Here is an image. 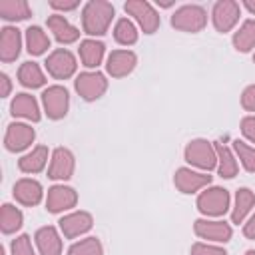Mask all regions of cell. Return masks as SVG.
<instances>
[{"label": "cell", "mask_w": 255, "mask_h": 255, "mask_svg": "<svg viewBox=\"0 0 255 255\" xmlns=\"http://www.w3.org/2000/svg\"><path fill=\"white\" fill-rule=\"evenodd\" d=\"M114 18V6L104 0H92L84 6L82 12V24L84 32L92 36H102L108 32V26Z\"/></svg>", "instance_id": "6da1fadb"}, {"label": "cell", "mask_w": 255, "mask_h": 255, "mask_svg": "<svg viewBox=\"0 0 255 255\" xmlns=\"http://www.w3.org/2000/svg\"><path fill=\"white\" fill-rule=\"evenodd\" d=\"M205 22H207V14L197 4L181 6L171 16V26L181 30V32H199V30H203Z\"/></svg>", "instance_id": "7a4b0ae2"}, {"label": "cell", "mask_w": 255, "mask_h": 255, "mask_svg": "<svg viewBox=\"0 0 255 255\" xmlns=\"http://www.w3.org/2000/svg\"><path fill=\"white\" fill-rule=\"evenodd\" d=\"M185 161H189L195 167L201 169H213L217 163V153L213 143H209L207 139H193L187 143L185 147Z\"/></svg>", "instance_id": "3957f363"}, {"label": "cell", "mask_w": 255, "mask_h": 255, "mask_svg": "<svg viewBox=\"0 0 255 255\" xmlns=\"http://www.w3.org/2000/svg\"><path fill=\"white\" fill-rule=\"evenodd\" d=\"M229 207V191L223 187H209L199 193L197 209L205 215H223Z\"/></svg>", "instance_id": "277c9868"}, {"label": "cell", "mask_w": 255, "mask_h": 255, "mask_svg": "<svg viewBox=\"0 0 255 255\" xmlns=\"http://www.w3.org/2000/svg\"><path fill=\"white\" fill-rule=\"evenodd\" d=\"M124 10L131 14L137 24L143 28L145 34H153L159 28V14L153 10V6L145 0H129L124 4Z\"/></svg>", "instance_id": "5b68a950"}, {"label": "cell", "mask_w": 255, "mask_h": 255, "mask_svg": "<svg viewBox=\"0 0 255 255\" xmlns=\"http://www.w3.org/2000/svg\"><path fill=\"white\" fill-rule=\"evenodd\" d=\"M42 102H44V110H46L48 118L60 120L68 112L70 96H68V90L66 88H62V86H50V88L44 90Z\"/></svg>", "instance_id": "8992f818"}, {"label": "cell", "mask_w": 255, "mask_h": 255, "mask_svg": "<svg viewBox=\"0 0 255 255\" xmlns=\"http://www.w3.org/2000/svg\"><path fill=\"white\" fill-rule=\"evenodd\" d=\"M108 88V80L102 72H84L76 78V90L84 100H98Z\"/></svg>", "instance_id": "52a82bcc"}, {"label": "cell", "mask_w": 255, "mask_h": 255, "mask_svg": "<svg viewBox=\"0 0 255 255\" xmlns=\"http://www.w3.org/2000/svg\"><path fill=\"white\" fill-rule=\"evenodd\" d=\"M211 18L217 32H229L239 20V4L233 0H219L213 6Z\"/></svg>", "instance_id": "ba28073f"}, {"label": "cell", "mask_w": 255, "mask_h": 255, "mask_svg": "<svg viewBox=\"0 0 255 255\" xmlns=\"http://www.w3.org/2000/svg\"><path fill=\"white\" fill-rule=\"evenodd\" d=\"M46 68H48V72H50L54 78L66 80V78H70V76L76 72V58L72 56V52H68V50H64V48H58V50H54V52L48 56Z\"/></svg>", "instance_id": "9c48e42d"}, {"label": "cell", "mask_w": 255, "mask_h": 255, "mask_svg": "<svg viewBox=\"0 0 255 255\" xmlns=\"http://www.w3.org/2000/svg\"><path fill=\"white\" fill-rule=\"evenodd\" d=\"M36 137V131L34 128H30L28 124H10L8 126V131H6V137H4V143H6V149L8 151H22L26 149Z\"/></svg>", "instance_id": "30bf717a"}, {"label": "cell", "mask_w": 255, "mask_h": 255, "mask_svg": "<svg viewBox=\"0 0 255 255\" xmlns=\"http://www.w3.org/2000/svg\"><path fill=\"white\" fill-rule=\"evenodd\" d=\"M74 173V155L66 147H58L52 153V161L48 167V177L52 179H70Z\"/></svg>", "instance_id": "8fae6325"}, {"label": "cell", "mask_w": 255, "mask_h": 255, "mask_svg": "<svg viewBox=\"0 0 255 255\" xmlns=\"http://www.w3.org/2000/svg\"><path fill=\"white\" fill-rule=\"evenodd\" d=\"M173 183L175 187L181 191V193H193L205 185L211 183V175L207 173H197V171H191L187 167H179L175 171V177H173Z\"/></svg>", "instance_id": "7c38bea8"}, {"label": "cell", "mask_w": 255, "mask_h": 255, "mask_svg": "<svg viewBox=\"0 0 255 255\" xmlns=\"http://www.w3.org/2000/svg\"><path fill=\"white\" fill-rule=\"evenodd\" d=\"M137 64V58L133 52L129 50H114L110 56H108V64H106V70L110 76L114 78H122V76H128Z\"/></svg>", "instance_id": "4fadbf2b"}, {"label": "cell", "mask_w": 255, "mask_h": 255, "mask_svg": "<svg viewBox=\"0 0 255 255\" xmlns=\"http://www.w3.org/2000/svg\"><path fill=\"white\" fill-rule=\"evenodd\" d=\"M76 201H78V195H76V191L72 187H68V185H54V187L48 189L46 207H48V211L58 213V211L74 207Z\"/></svg>", "instance_id": "5bb4252c"}, {"label": "cell", "mask_w": 255, "mask_h": 255, "mask_svg": "<svg viewBox=\"0 0 255 255\" xmlns=\"http://www.w3.org/2000/svg\"><path fill=\"white\" fill-rule=\"evenodd\" d=\"M195 233L201 239H211V241H229L231 239V225L225 221H209V219H197L193 223Z\"/></svg>", "instance_id": "9a60e30c"}, {"label": "cell", "mask_w": 255, "mask_h": 255, "mask_svg": "<svg viewBox=\"0 0 255 255\" xmlns=\"http://www.w3.org/2000/svg\"><path fill=\"white\" fill-rule=\"evenodd\" d=\"M20 46H22L20 30L12 28V26L2 28V34H0V58H2V62H6V64L14 62L20 54Z\"/></svg>", "instance_id": "2e32d148"}, {"label": "cell", "mask_w": 255, "mask_h": 255, "mask_svg": "<svg viewBox=\"0 0 255 255\" xmlns=\"http://www.w3.org/2000/svg\"><path fill=\"white\" fill-rule=\"evenodd\" d=\"M60 229L66 237H76L80 233H86L92 227V215L88 211H74L70 215H64L60 221Z\"/></svg>", "instance_id": "e0dca14e"}, {"label": "cell", "mask_w": 255, "mask_h": 255, "mask_svg": "<svg viewBox=\"0 0 255 255\" xmlns=\"http://www.w3.org/2000/svg\"><path fill=\"white\" fill-rule=\"evenodd\" d=\"M36 245L40 249L42 255H60L62 253V239L58 235V231L48 225V227H40L36 231Z\"/></svg>", "instance_id": "ac0fdd59"}, {"label": "cell", "mask_w": 255, "mask_h": 255, "mask_svg": "<svg viewBox=\"0 0 255 255\" xmlns=\"http://www.w3.org/2000/svg\"><path fill=\"white\" fill-rule=\"evenodd\" d=\"M48 28L54 32L56 40L62 42V44H72V42H76V40L80 38L78 28L72 26V24H70L64 16H60V14H52V16L48 18Z\"/></svg>", "instance_id": "d6986e66"}, {"label": "cell", "mask_w": 255, "mask_h": 255, "mask_svg": "<svg viewBox=\"0 0 255 255\" xmlns=\"http://www.w3.org/2000/svg\"><path fill=\"white\" fill-rule=\"evenodd\" d=\"M14 197L22 205H36L42 199V185L36 179H20L14 185Z\"/></svg>", "instance_id": "ffe728a7"}, {"label": "cell", "mask_w": 255, "mask_h": 255, "mask_svg": "<svg viewBox=\"0 0 255 255\" xmlns=\"http://www.w3.org/2000/svg\"><path fill=\"white\" fill-rule=\"evenodd\" d=\"M10 110H12V114L18 116V118H26V120H32V122H38V120H40L38 102H36V98L30 96V94H16V98L12 100Z\"/></svg>", "instance_id": "44dd1931"}, {"label": "cell", "mask_w": 255, "mask_h": 255, "mask_svg": "<svg viewBox=\"0 0 255 255\" xmlns=\"http://www.w3.org/2000/svg\"><path fill=\"white\" fill-rule=\"evenodd\" d=\"M46 161H48V147L46 145H38L18 161V167L24 173H38L46 165Z\"/></svg>", "instance_id": "7402d4cb"}, {"label": "cell", "mask_w": 255, "mask_h": 255, "mask_svg": "<svg viewBox=\"0 0 255 255\" xmlns=\"http://www.w3.org/2000/svg\"><path fill=\"white\" fill-rule=\"evenodd\" d=\"M253 203H255V195H253L251 189H247V187L237 189L235 207H233V211H231V221H233V223H241V221L245 219V215L249 213V209L253 207Z\"/></svg>", "instance_id": "603a6c76"}, {"label": "cell", "mask_w": 255, "mask_h": 255, "mask_svg": "<svg viewBox=\"0 0 255 255\" xmlns=\"http://www.w3.org/2000/svg\"><path fill=\"white\" fill-rule=\"evenodd\" d=\"M0 16L4 20L30 18V6L26 0H0Z\"/></svg>", "instance_id": "cb8c5ba5"}, {"label": "cell", "mask_w": 255, "mask_h": 255, "mask_svg": "<svg viewBox=\"0 0 255 255\" xmlns=\"http://www.w3.org/2000/svg\"><path fill=\"white\" fill-rule=\"evenodd\" d=\"M18 80L26 88H40L46 82V78H44V74L36 62H24L18 70Z\"/></svg>", "instance_id": "d4e9b609"}, {"label": "cell", "mask_w": 255, "mask_h": 255, "mask_svg": "<svg viewBox=\"0 0 255 255\" xmlns=\"http://www.w3.org/2000/svg\"><path fill=\"white\" fill-rule=\"evenodd\" d=\"M26 46H28L30 54L40 56L50 48V38L46 36V32L40 26H30L26 30Z\"/></svg>", "instance_id": "484cf974"}, {"label": "cell", "mask_w": 255, "mask_h": 255, "mask_svg": "<svg viewBox=\"0 0 255 255\" xmlns=\"http://www.w3.org/2000/svg\"><path fill=\"white\" fill-rule=\"evenodd\" d=\"M233 46L239 52H249L255 46V20H245L233 34Z\"/></svg>", "instance_id": "4316f807"}, {"label": "cell", "mask_w": 255, "mask_h": 255, "mask_svg": "<svg viewBox=\"0 0 255 255\" xmlns=\"http://www.w3.org/2000/svg\"><path fill=\"white\" fill-rule=\"evenodd\" d=\"M80 58H82L84 66L96 68L104 58V44L96 42V40H84L80 44Z\"/></svg>", "instance_id": "83f0119b"}, {"label": "cell", "mask_w": 255, "mask_h": 255, "mask_svg": "<svg viewBox=\"0 0 255 255\" xmlns=\"http://www.w3.org/2000/svg\"><path fill=\"white\" fill-rule=\"evenodd\" d=\"M213 147H215V153H217V163H219L217 169H219V175L225 177V179L235 177V173H237V161L231 155L229 147H225L223 143H215Z\"/></svg>", "instance_id": "f1b7e54d"}, {"label": "cell", "mask_w": 255, "mask_h": 255, "mask_svg": "<svg viewBox=\"0 0 255 255\" xmlns=\"http://www.w3.org/2000/svg\"><path fill=\"white\" fill-rule=\"evenodd\" d=\"M22 211L12 205V203H4L2 211H0V227L4 233H14L22 227Z\"/></svg>", "instance_id": "f546056e"}, {"label": "cell", "mask_w": 255, "mask_h": 255, "mask_svg": "<svg viewBox=\"0 0 255 255\" xmlns=\"http://www.w3.org/2000/svg\"><path fill=\"white\" fill-rule=\"evenodd\" d=\"M114 38L118 44H124V46H131L137 42V30L133 26V22H129L128 18H120L116 22V28H114Z\"/></svg>", "instance_id": "4dcf8cb0"}, {"label": "cell", "mask_w": 255, "mask_h": 255, "mask_svg": "<svg viewBox=\"0 0 255 255\" xmlns=\"http://www.w3.org/2000/svg\"><path fill=\"white\" fill-rule=\"evenodd\" d=\"M68 255H102V243L98 237H86V239L74 243L70 247Z\"/></svg>", "instance_id": "1f68e13d"}, {"label": "cell", "mask_w": 255, "mask_h": 255, "mask_svg": "<svg viewBox=\"0 0 255 255\" xmlns=\"http://www.w3.org/2000/svg\"><path fill=\"white\" fill-rule=\"evenodd\" d=\"M233 147H235V151H237V155H239L243 167H245L247 171H255V147H249V145H245V143L239 141V139L233 141Z\"/></svg>", "instance_id": "d6a6232c"}, {"label": "cell", "mask_w": 255, "mask_h": 255, "mask_svg": "<svg viewBox=\"0 0 255 255\" xmlns=\"http://www.w3.org/2000/svg\"><path fill=\"white\" fill-rule=\"evenodd\" d=\"M12 255H36L28 235H18L12 241Z\"/></svg>", "instance_id": "836d02e7"}, {"label": "cell", "mask_w": 255, "mask_h": 255, "mask_svg": "<svg viewBox=\"0 0 255 255\" xmlns=\"http://www.w3.org/2000/svg\"><path fill=\"white\" fill-rule=\"evenodd\" d=\"M191 255H227V253H225V249L215 247V245L195 243V245H191Z\"/></svg>", "instance_id": "e575fe53"}, {"label": "cell", "mask_w": 255, "mask_h": 255, "mask_svg": "<svg viewBox=\"0 0 255 255\" xmlns=\"http://www.w3.org/2000/svg\"><path fill=\"white\" fill-rule=\"evenodd\" d=\"M241 133L255 143V116H245L241 120Z\"/></svg>", "instance_id": "d590c367"}, {"label": "cell", "mask_w": 255, "mask_h": 255, "mask_svg": "<svg viewBox=\"0 0 255 255\" xmlns=\"http://www.w3.org/2000/svg\"><path fill=\"white\" fill-rule=\"evenodd\" d=\"M241 106L249 112H255V84L253 86H247L241 94Z\"/></svg>", "instance_id": "8d00e7d4"}, {"label": "cell", "mask_w": 255, "mask_h": 255, "mask_svg": "<svg viewBox=\"0 0 255 255\" xmlns=\"http://www.w3.org/2000/svg\"><path fill=\"white\" fill-rule=\"evenodd\" d=\"M50 6H52L54 10H74V8H78V2H74V0H72V2H66V0H64V2H62V0H52Z\"/></svg>", "instance_id": "74e56055"}, {"label": "cell", "mask_w": 255, "mask_h": 255, "mask_svg": "<svg viewBox=\"0 0 255 255\" xmlns=\"http://www.w3.org/2000/svg\"><path fill=\"white\" fill-rule=\"evenodd\" d=\"M243 235L247 239H255V213L249 217V221L243 225Z\"/></svg>", "instance_id": "f35d334b"}, {"label": "cell", "mask_w": 255, "mask_h": 255, "mask_svg": "<svg viewBox=\"0 0 255 255\" xmlns=\"http://www.w3.org/2000/svg\"><path fill=\"white\" fill-rule=\"evenodd\" d=\"M0 82H2V90H0V96H8L10 94V90H12V84H10V78L6 76V74H2L0 76Z\"/></svg>", "instance_id": "ab89813d"}, {"label": "cell", "mask_w": 255, "mask_h": 255, "mask_svg": "<svg viewBox=\"0 0 255 255\" xmlns=\"http://www.w3.org/2000/svg\"><path fill=\"white\" fill-rule=\"evenodd\" d=\"M243 6H245L251 14H255V0H245V2H243Z\"/></svg>", "instance_id": "60d3db41"}, {"label": "cell", "mask_w": 255, "mask_h": 255, "mask_svg": "<svg viewBox=\"0 0 255 255\" xmlns=\"http://www.w3.org/2000/svg\"><path fill=\"white\" fill-rule=\"evenodd\" d=\"M245 255H255V251H253V249H249V251H245Z\"/></svg>", "instance_id": "b9f144b4"}, {"label": "cell", "mask_w": 255, "mask_h": 255, "mask_svg": "<svg viewBox=\"0 0 255 255\" xmlns=\"http://www.w3.org/2000/svg\"><path fill=\"white\" fill-rule=\"evenodd\" d=\"M253 62H255V54H253Z\"/></svg>", "instance_id": "7bdbcfd3"}]
</instances>
